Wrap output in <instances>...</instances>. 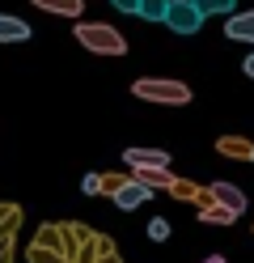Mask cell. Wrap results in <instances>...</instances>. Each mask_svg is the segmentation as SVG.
Segmentation results:
<instances>
[{
  "mask_svg": "<svg viewBox=\"0 0 254 263\" xmlns=\"http://www.w3.org/2000/svg\"><path fill=\"white\" fill-rule=\"evenodd\" d=\"M208 263H225V259H220V255H212V259H208Z\"/></svg>",
  "mask_w": 254,
  "mask_h": 263,
  "instance_id": "19",
  "label": "cell"
},
{
  "mask_svg": "<svg viewBox=\"0 0 254 263\" xmlns=\"http://www.w3.org/2000/svg\"><path fill=\"white\" fill-rule=\"evenodd\" d=\"M191 5L208 17V13H233V0H191Z\"/></svg>",
  "mask_w": 254,
  "mask_h": 263,
  "instance_id": "13",
  "label": "cell"
},
{
  "mask_svg": "<svg viewBox=\"0 0 254 263\" xmlns=\"http://www.w3.org/2000/svg\"><path fill=\"white\" fill-rule=\"evenodd\" d=\"M148 238H157V242H165V238H169V221H161V217H157V221L148 225Z\"/></svg>",
  "mask_w": 254,
  "mask_h": 263,
  "instance_id": "15",
  "label": "cell"
},
{
  "mask_svg": "<svg viewBox=\"0 0 254 263\" xmlns=\"http://www.w3.org/2000/svg\"><path fill=\"white\" fill-rule=\"evenodd\" d=\"M225 34L237 39V43H254V9L250 13H233V17L225 22Z\"/></svg>",
  "mask_w": 254,
  "mask_h": 263,
  "instance_id": "7",
  "label": "cell"
},
{
  "mask_svg": "<svg viewBox=\"0 0 254 263\" xmlns=\"http://www.w3.org/2000/svg\"><path fill=\"white\" fill-rule=\"evenodd\" d=\"M123 157L131 170H165L169 166V153H161V149H127Z\"/></svg>",
  "mask_w": 254,
  "mask_h": 263,
  "instance_id": "4",
  "label": "cell"
},
{
  "mask_svg": "<svg viewBox=\"0 0 254 263\" xmlns=\"http://www.w3.org/2000/svg\"><path fill=\"white\" fill-rule=\"evenodd\" d=\"M135 98H144V102H165V106H182L191 102V89L182 85V81H157V77H144L131 85Z\"/></svg>",
  "mask_w": 254,
  "mask_h": 263,
  "instance_id": "2",
  "label": "cell"
},
{
  "mask_svg": "<svg viewBox=\"0 0 254 263\" xmlns=\"http://www.w3.org/2000/svg\"><path fill=\"white\" fill-rule=\"evenodd\" d=\"M38 9H47V13H60V17H81V0H34Z\"/></svg>",
  "mask_w": 254,
  "mask_h": 263,
  "instance_id": "9",
  "label": "cell"
},
{
  "mask_svg": "<svg viewBox=\"0 0 254 263\" xmlns=\"http://www.w3.org/2000/svg\"><path fill=\"white\" fill-rule=\"evenodd\" d=\"M165 9H169V0H140V5H135V13H140L144 22H165Z\"/></svg>",
  "mask_w": 254,
  "mask_h": 263,
  "instance_id": "10",
  "label": "cell"
},
{
  "mask_svg": "<svg viewBox=\"0 0 254 263\" xmlns=\"http://www.w3.org/2000/svg\"><path fill=\"white\" fill-rule=\"evenodd\" d=\"M203 221H212V225H229V221H237V212H229V208L212 204V208H203Z\"/></svg>",
  "mask_w": 254,
  "mask_h": 263,
  "instance_id": "14",
  "label": "cell"
},
{
  "mask_svg": "<svg viewBox=\"0 0 254 263\" xmlns=\"http://www.w3.org/2000/svg\"><path fill=\"white\" fill-rule=\"evenodd\" d=\"M110 195H114V204H119V208H140L152 191H148L144 183H135V178H127V183H119Z\"/></svg>",
  "mask_w": 254,
  "mask_h": 263,
  "instance_id": "6",
  "label": "cell"
},
{
  "mask_svg": "<svg viewBox=\"0 0 254 263\" xmlns=\"http://www.w3.org/2000/svg\"><path fill=\"white\" fill-rule=\"evenodd\" d=\"M76 43L85 51H97V55H123L127 51L123 34H119L114 26H106V22H81L76 26Z\"/></svg>",
  "mask_w": 254,
  "mask_h": 263,
  "instance_id": "1",
  "label": "cell"
},
{
  "mask_svg": "<svg viewBox=\"0 0 254 263\" xmlns=\"http://www.w3.org/2000/svg\"><path fill=\"white\" fill-rule=\"evenodd\" d=\"M30 39V26L13 13H0V43H26Z\"/></svg>",
  "mask_w": 254,
  "mask_h": 263,
  "instance_id": "8",
  "label": "cell"
},
{
  "mask_svg": "<svg viewBox=\"0 0 254 263\" xmlns=\"http://www.w3.org/2000/svg\"><path fill=\"white\" fill-rule=\"evenodd\" d=\"M250 161H254V153H250Z\"/></svg>",
  "mask_w": 254,
  "mask_h": 263,
  "instance_id": "20",
  "label": "cell"
},
{
  "mask_svg": "<svg viewBox=\"0 0 254 263\" xmlns=\"http://www.w3.org/2000/svg\"><path fill=\"white\" fill-rule=\"evenodd\" d=\"M208 200H216L220 208H229V212H237V217H242V208H246V195L237 191L233 183H212V187H208Z\"/></svg>",
  "mask_w": 254,
  "mask_h": 263,
  "instance_id": "5",
  "label": "cell"
},
{
  "mask_svg": "<svg viewBox=\"0 0 254 263\" xmlns=\"http://www.w3.org/2000/svg\"><path fill=\"white\" fill-rule=\"evenodd\" d=\"M220 153H229V157H250V153H254V144L237 140V136H225V140H220Z\"/></svg>",
  "mask_w": 254,
  "mask_h": 263,
  "instance_id": "12",
  "label": "cell"
},
{
  "mask_svg": "<svg viewBox=\"0 0 254 263\" xmlns=\"http://www.w3.org/2000/svg\"><path fill=\"white\" fill-rule=\"evenodd\" d=\"M131 178H135V183H144L148 191H152V187H169V183H174V178H169L165 170H135Z\"/></svg>",
  "mask_w": 254,
  "mask_h": 263,
  "instance_id": "11",
  "label": "cell"
},
{
  "mask_svg": "<svg viewBox=\"0 0 254 263\" xmlns=\"http://www.w3.org/2000/svg\"><path fill=\"white\" fill-rule=\"evenodd\" d=\"M246 77H254V55H250V60H246Z\"/></svg>",
  "mask_w": 254,
  "mask_h": 263,
  "instance_id": "18",
  "label": "cell"
},
{
  "mask_svg": "<svg viewBox=\"0 0 254 263\" xmlns=\"http://www.w3.org/2000/svg\"><path fill=\"white\" fill-rule=\"evenodd\" d=\"M110 5H114L119 13H135V5H140V0H110Z\"/></svg>",
  "mask_w": 254,
  "mask_h": 263,
  "instance_id": "17",
  "label": "cell"
},
{
  "mask_svg": "<svg viewBox=\"0 0 254 263\" xmlns=\"http://www.w3.org/2000/svg\"><path fill=\"white\" fill-rule=\"evenodd\" d=\"M165 26L174 30V34H195V30L203 26V13L191 5V0H169V9H165Z\"/></svg>",
  "mask_w": 254,
  "mask_h": 263,
  "instance_id": "3",
  "label": "cell"
},
{
  "mask_svg": "<svg viewBox=\"0 0 254 263\" xmlns=\"http://www.w3.org/2000/svg\"><path fill=\"white\" fill-rule=\"evenodd\" d=\"M102 191V174H89L85 178V195H97Z\"/></svg>",
  "mask_w": 254,
  "mask_h": 263,
  "instance_id": "16",
  "label": "cell"
}]
</instances>
